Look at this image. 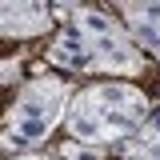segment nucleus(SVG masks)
<instances>
[{"mask_svg":"<svg viewBox=\"0 0 160 160\" xmlns=\"http://www.w3.org/2000/svg\"><path fill=\"white\" fill-rule=\"evenodd\" d=\"M48 64L72 76H124L136 80L148 68V56L140 52V44L128 36V28L120 24L108 8L80 4L64 16L52 44H48Z\"/></svg>","mask_w":160,"mask_h":160,"instance_id":"1","label":"nucleus"},{"mask_svg":"<svg viewBox=\"0 0 160 160\" xmlns=\"http://www.w3.org/2000/svg\"><path fill=\"white\" fill-rule=\"evenodd\" d=\"M152 116V96L128 84V80H100L88 88H76V96L64 112L68 136L80 140V156L92 152L104 156L112 148H124Z\"/></svg>","mask_w":160,"mask_h":160,"instance_id":"2","label":"nucleus"},{"mask_svg":"<svg viewBox=\"0 0 160 160\" xmlns=\"http://www.w3.org/2000/svg\"><path fill=\"white\" fill-rule=\"evenodd\" d=\"M76 96L72 80L64 76H36L24 80L20 92L12 96L8 112L0 120V144L24 152V148H36L56 132V124H64V112Z\"/></svg>","mask_w":160,"mask_h":160,"instance_id":"3","label":"nucleus"},{"mask_svg":"<svg viewBox=\"0 0 160 160\" xmlns=\"http://www.w3.org/2000/svg\"><path fill=\"white\" fill-rule=\"evenodd\" d=\"M116 8L120 24L140 44V52L160 64V0H116Z\"/></svg>","mask_w":160,"mask_h":160,"instance_id":"4","label":"nucleus"},{"mask_svg":"<svg viewBox=\"0 0 160 160\" xmlns=\"http://www.w3.org/2000/svg\"><path fill=\"white\" fill-rule=\"evenodd\" d=\"M124 156L128 160H160V108H152L144 128L124 144Z\"/></svg>","mask_w":160,"mask_h":160,"instance_id":"5","label":"nucleus"},{"mask_svg":"<svg viewBox=\"0 0 160 160\" xmlns=\"http://www.w3.org/2000/svg\"><path fill=\"white\" fill-rule=\"evenodd\" d=\"M20 68H24V56H20V52H4V48H0V84H16Z\"/></svg>","mask_w":160,"mask_h":160,"instance_id":"6","label":"nucleus"},{"mask_svg":"<svg viewBox=\"0 0 160 160\" xmlns=\"http://www.w3.org/2000/svg\"><path fill=\"white\" fill-rule=\"evenodd\" d=\"M48 4H56V8H80L84 0H48Z\"/></svg>","mask_w":160,"mask_h":160,"instance_id":"7","label":"nucleus"},{"mask_svg":"<svg viewBox=\"0 0 160 160\" xmlns=\"http://www.w3.org/2000/svg\"><path fill=\"white\" fill-rule=\"evenodd\" d=\"M16 160H64V156H16Z\"/></svg>","mask_w":160,"mask_h":160,"instance_id":"8","label":"nucleus"}]
</instances>
